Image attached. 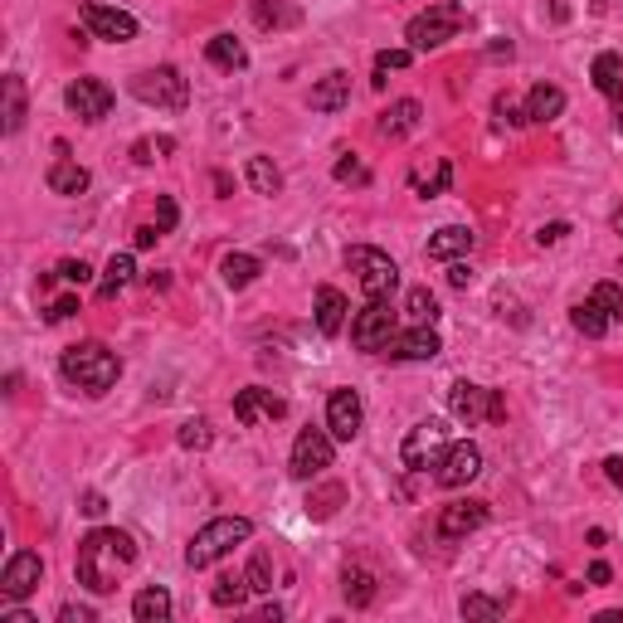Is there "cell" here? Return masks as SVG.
<instances>
[{"label":"cell","instance_id":"1","mask_svg":"<svg viewBox=\"0 0 623 623\" xmlns=\"http://www.w3.org/2000/svg\"><path fill=\"white\" fill-rule=\"evenodd\" d=\"M137 565V546L127 531H112V526H98L78 541V585L88 594H112L117 589V575H127Z\"/></svg>","mask_w":623,"mask_h":623},{"label":"cell","instance_id":"2","mask_svg":"<svg viewBox=\"0 0 623 623\" xmlns=\"http://www.w3.org/2000/svg\"><path fill=\"white\" fill-rule=\"evenodd\" d=\"M59 370H64V380L78 385V390L108 395L112 385H117V375H122V361L112 356L103 341H78V346H69V351L59 356Z\"/></svg>","mask_w":623,"mask_h":623},{"label":"cell","instance_id":"3","mask_svg":"<svg viewBox=\"0 0 623 623\" xmlns=\"http://www.w3.org/2000/svg\"><path fill=\"white\" fill-rule=\"evenodd\" d=\"M249 536H254V526H249L244 516H215V521L200 526L195 541L185 546V565H190V570H210V565H220L234 546H244Z\"/></svg>","mask_w":623,"mask_h":623},{"label":"cell","instance_id":"4","mask_svg":"<svg viewBox=\"0 0 623 623\" xmlns=\"http://www.w3.org/2000/svg\"><path fill=\"white\" fill-rule=\"evenodd\" d=\"M463 25H468V10H463L458 0H439V5H429L424 15H414V20H409L404 39H409V49H414V54H424V49H439V44H448V39L458 35Z\"/></svg>","mask_w":623,"mask_h":623},{"label":"cell","instance_id":"5","mask_svg":"<svg viewBox=\"0 0 623 623\" xmlns=\"http://www.w3.org/2000/svg\"><path fill=\"white\" fill-rule=\"evenodd\" d=\"M346 268L356 273V283H361V293H366V297H390V293H395V283H400L395 258L385 254V249H370V244L346 249Z\"/></svg>","mask_w":623,"mask_h":623},{"label":"cell","instance_id":"6","mask_svg":"<svg viewBox=\"0 0 623 623\" xmlns=\"http://www.w3.org/2000/svg\"><path fill=\"white\" fill-rule=\"evenodd\" d=\"M448 409H453V419L458 424H497V419H507V400L497 395V390H487V385H473V380H458L453 390H448Z\"/></svg>","mask_w":623,"mask_h":623},{"label":"cell","instance_id":"7","mask_svg":"<svg viewBox=\"0 0 623 623\" xmlns=\"http://www.w3.org/2000/svg\"><path fill=\"white\" fill-rule=\"evenodd\" d=\"M351 341H356L361 351H370V356H385V351H390V341H395V307H390V297H370L366 307L356 312Z\"/></svg>","mask_w":623,"mask_h":623},{"label":"cell","instance_id":"8","mask_svg":"<svg viewBox=\"0 0 623 623\" xmlns=\"http://www.w3.org/2000/svg\"><path fill=\"white\" fill-rule=\"evenodd\" d=\"M448 453V424L439 419H424V424H414L400 443V463L409 473H429V468H439V458Z\"/></svg>","mask_w":623,"mask_h":623},{"label":"cell","instance_id":"9","mask_svg":"<svg viewBox=\"0 0 623 623\" xmlns=\"http://www.w3.org/2000/svg\"><path fill=\"white\" fill-rule=\"evenodd\" d=\"M132 93H137L147 108H166V112H181L185 103H190V83H185L181 69H171V64L137 74L132 78Z\"/></svg>","mask_w":623,"mask_h":623},{"label":"cell","instance_id":"10","mask_svg":"<svg viewBox=\"0 0 623 623\" xmlns=\"http://www.w3.org/2000/svg\"><path fill=\"white\" fill-rule=\"evenodd\" d=\"M331 458H336L331 429H302L293 443V458H288V473H293L297 482H312V477H322L331 468Z\"/></svg>","mask_w":623,"mask_h":623},{"label":"cell","instance_id":"11","mask_svg":"<svg viewBox=\"0 0 623 623\" xmlns=\"http://www.w3.org/2000/svg\"><path fill=\"white\" fill-rule=\"evenodd\" d=\"M44 580V560H39L35 550H15L10 560H5V570H0V599H30Z\"/></svg>","mask_w":623,"mask_h":623},{"label":"cell","instance_id":"12","mask_svg":"<svg viewBox=\"0 0 623 623\" xmlns=\"http://www.w3.org/2000/svg\"><path fill=\"white\" fill-rule=\"evenodd\" d=\"M64 103H69V112L83 117V122H103L112 112V88L103 78H74V83L64 88Z\"/></svg>","mask_w":623,"mask_h":623},{"label":"cell","instance_id":"13","mask_svg":"<svg viewBox=\"0 0 623 623\" xmlns=\"http://www.w3.org/2000/svg\"><path fill=\"white\" fill-rule=\"evenodd\" d=\"M78 15H83V25H88V35L93 39H108V44H127V39H137V20H132L127 10H112V5L88 0Z\"/></svg>","mask_w":623,"mask_h":623},{"label":"cell","instance_id":"14","mask_svg":"<svg viewBox=\"0 0 623 623\" xmlns=\"http://www.w3.org/2000/svg\"><path fill=\"white\" fill-rule=\"evenodd\" d=\"M361 424H366V404L356 390H331L327 400V429L336 443H351L361 434Z\"/></svg>","mask_w":623,"mask_h":623},{"label":"cell","instance_id":"15","mask_svg":"<svg viewBox=\"0 0 623 623\" xmlns=\"http://www.w3.org/2000/svg\"><path fill=\"white\" fill-rule=\"evenodd\" d=\"M482 473V448L477 443H448V453L439 458V468H434V477H439V487H468L473 477Z\"/></svg>","mask_w":623,"mask_h":623},{"label":"cell","instance_id":"16","mask_svg":"<svg viewBox=\"0 0 623 623\" xmlns=\"http://www.w3.org/2000/svg\"><path fill=\"white\" fill-rule=\"evenodd\" d=\"M288 414V400L283 395H273V390H263V385H249V390H239L234 395V419L239 424H263V419H283Z\"/></svg>","mask_w":623,"mask_h":623},{"label":"cell","instance_id":"17","mask_svg":"<svg viewBox=\"0 0 623 623\" xmlns=\"http://www.w3.org/2000/svg\"><path fill=\"white\" fill-rule=\"evenodd\" d=\"M487 521V502H448L439 512V536L443 541H463Z\"/></svg>","mask_w":623,"mask_h":623},{"label":"cell","instance_id":"18","mask_svg":"<svg viewBox=\"0 0 623 623\" xmlns=\"http://www.w3.org/2000/svg\"><path fill=\"white\" fill-rule=\"evenodd\" d=\"M439 351H443L439 331H434V327H414V331H404V336H395L385 356H395V361H434Z\"/></svg>","mask_w":623,"mask_h":623},{"label":"cell","instance_id":"19","mask_svg":"<svg viewBox=\"0 0 623 623\" xmlns=\"http://www.w3.org/2000/svg\"><path fill=\"white\" fill-rule=\"evenodd\" d=\"M473 244H477V234L468 224H443L439 234L429 239V258H434V263H453V258L473 254Z\"/></svg>","mask_w":623,"mask_h":623},{"label":"cell","instance_id":"20","mask_svg":"<svg viewBox=\"0 0 623 623\" xmlns=\"http://www.w3.org/2000/svg\"><path fill=\"white\" fill-rule=\"evenodd\" d=\"M307 103H312V112H336L351 103V74H327L322 83H312V93H307Z\"/></svg>","mask_w":623,"mask_h":623},{"label":"cell","instance_id":"21","mask_svg":"<svg viewBox=\"0 0 623 623\" xmlns=\"http://www.w3.org/2000/svg\"><path fill=\"white\" fill-rule=\"evenodd\" d=\"M419 117H424V108H419L414 98H400V103H390V112L380 117V137L400 142V137H409V132L419 127Z\"/></svg>","mask_w":623,"mask_h":623},{"label":"cell","instance_id":"22","mask_svg":"<svg viewBox=\"0 0 623 623\" xmlns=\"http://www.w3.org/2000/svg\"><path fill=\"white\" fill-rule=\"evenodd\" d=\"M346 312H351L346 293H336V288H317V331H322V336H336V331L346 327Z\"/></svg>","mask_w":623,"mask_h":623},{"label":"cell","instance_id":"23","mask_svg":"<svg viewBox=\"0 0 623 623\" xmlns=\"http://www.w3.org/2000/svg\"><path fill=\"white\" fill-rule=\"evenodd\" d=\"M5 132L15 137L20 127H25V117H30V98H25V78L20 74H5Z\"/></svg>","mask_w":623,"mask_h":623},{"label":"cell","instance_id":"24","mask_svg":"<svg viewBox=\"0 0 623 623\" xmlns=\"http://www.w3.org/2000/svg\"><path fill=\"white\" fill-rule=\"evenodd\" d=\"M44 181H49V190H54V195H83L93 176H88V166H78V161H54Z\"/></svg>","mask_w":623,"mask_h":623},{"label":"cell","instance_id":"25","mask_svg":"<svg viewBox=\"0 0 623 623\" xmlns=\"http://www.w3.org/2000/svg\"><path fill=\"white\" fill-rule=\"evenodd\" d=\"M565 112V93L555 88V83H536L531 93H526V117L531 122H550V117H560Z\"/></svg>","mask_w":623,"mask_h":623},{"label":"cell","instance_id":"26","mask_svg":"<svg viewBox=\"0 0 623 623\" xmlns=\"http://www.w3.org/2000/svg\"><path fill=\"white\" fill-rule=\"evenodd\" d=\"M132 619L137 623H166L171 619V594L161 585H147L137 599H132Z\"/></svg>","mask_w":623,"mask_h":623},{"label":"cell","instance_id":"27","mask_svg":"<svg viewBox=\"0 0 623 623\" xmlns=\"http://www.w3.org/2000/svg\"><path fill=\"white\" fill-rule=\"evenodd\" d=\"M594 88L609 93V98H623V54L604 49V54L594 59Z\"/></svg>","mask_w":623,"mask_h":623},{"label":"cell","instance_id":"28","mask_svg":"<svg viewBox=\"0 0 623 623\" xmlns=\"http://www.w3.org/2000/svg\"><path fill=\"white\" fill-rule=\"evenodd\" d=\"M341 594H346V604H351V609H370V604H375V594H380V585H375V575H370V570H346V575H341Z\"/></svg>","mask_w":623,"mask_h":623},{"label":"cell","instance_id":"29","mask_svg":"<svg viewBox=\"0 0 623 623\" xmlns=\"http://www.w3.org/2000/svg\"><path fill=\"white\" fill-rule=\"evenodd\" d=\"M570 322H575L580 336H604V331L614 327V322H609V312H604L594 297H585V302H575V307H570Z\"/></svg>","mask_w":623,"mask_h":623},{"label":"cell","instance_id":"30","mask_svg":"<svg viewBox=\"0 0 623 623\" xmlns=\"http://www.w3.org/2000/svg\"><path fill=\"white\" fill-rule=\"evenodd\" d=\"M205 54H210V64H215V69H229V74L249 64V54H244V44H239V39H234V35H215V39H210V44H205Z\"/></svg>","mask_w":623,"mask_h":623},{"label":"cell","instance_id":"31","mask_svg":"<svg viewBox=\"0 0 623 623\" xmlns=\"http://www.w3.org/2000/svg\"><path fill=\"white\" fill-rule=\"evenodd\" d=\"M244 176H249V185H254V195H278V190H283V171H278L268 156H249Z\"/></svg>","mask_w":623,"mask_h":623},{"label":"cell","instance_id":"32","mask_svg":"<svg viewBox=\"0 0 623 623\" xmlns=\"http://www.w3.org/2000/svg\"><path fill=\"white\" fill-rule=\"evenodd\" d=\"M220 278H224V288H249L258 278V258L254 254H224Z\"/></svg>","mask_w":623,"mask_h":623},{"label":"cell","instance_id":"33","mask_svg":"<svg viewBox=\"0 0 623 623\" xmlns=\"http://www.w3.org/2000/svg\"><path fill=\"white\" fill-rule=\"evenodd\" d=\"M132 278H137V263H132V254H112L108 268H103V288H98V293L117 297L122 288H127V283H132Z\"/></svg>","mask_w":623,"mask_h":623},{"label":"cell","instance_id":"34","mask_svg":"<svg viewBox=\"0 0 623 623\" xmlns=\"http://www.w3.org/2000/svg\"><path fill=\"white\" fill-rule=\"evenodd\" d=\"M249 594H254V589H249V580H244L239 570H234V575H220V585L210 589V599H215L220 609H239Z\"/></svg>","mask_w":623,"mask_h":623},{"label":"cell","instance_id":"35","mask_svg":"<svg viewBox=\"0 0 623 623\" xmlns=\"http://www.w3.org/2000/svg\"><path fill=\"white\" fill-rule=\"evenodd\" d=\"M404 312H409V322H414V327H434L439 302H434L429 288H409V297H404Z\"/></svg>","mask_w":623,"mask_h":623},{"label":"cell","instance_id":"36","mask_svg":"<svg viewBox=\"0 0 623 623\" xmlns=\"http://www.w3.org/2000/svg\"><path fill=\"white\" fill-rule=\"evenodd\" d=\"M346 502V487L341 482H327V487H317L312 497H307V516H317V521H327L336 507Z\"/></svg>","mask_w":623,"mask_h":623},{"label":"cell","instance_id":"37","mask_svg":"<svg viewBox=\"0 0 623 623\" xmlns=\"http://www.w3.org/2000/svg\"><path fill=\"white\" fill-rule=\"evenodd\" d=\"M176 443L190 448V453H205L210 443H215V429H210V419H185L181 429H176Z\"/></svg>","mask_w":623,"mask_h":623},{"label":"cell","instance_id":"38","mask_svg":"<svg viewBox=\"0 0 623 623\" xmlns=\"http://www.w3.org/2000/svg\"><path fill=\"white\" fill-rule=\"evenodd\" d=\"M176 151V137H142L137 147H132V161L137 166H151V161H161V156H171Z\"/></svg>","mask_w":623,"mask_h":623},{"label":"cell","instance_id":"39","mask_svg":"<svg viewBox=\"0 0 623 623\" xmlns=\"http://www.w3.org/2000/svg\"><path fill=\"white\" fill-rule=\"evenodd\" d=\"M507 599H487V594H468L463 599V619H502Z\"/></svg>","mask_w":623,"mask_h":623},{"label":"cell","instance_id":"40","mask_svg":"<svg viewBox=\"0 0 623 623\" xmlns=\"http://www.w3.org/2000/svg\"><path fill=\"white\" fill-rule=\"evenodd\" d=\"M244 580H249V589H254V594H268V589H273V560H268L263 550H254V560H249Z\"/></svg>","mask_w":623,"mask_h":623},{"label":"cell","instance_id":"41","mask_svg":"<svg viewBox=\"0 0 623 623\" xmlns=\"http://www.w3.org/2000/svg\"><path fill=\"white\" fill-rule=\"evenodd\" d=\"M589 297H594V302L609 312V322H623V288H619V283H599V288H594Z\"/></svg>","mask_w":623,"mask_h":623},{"label":"cell","instance_id":"42","mask_svg":"<svg viewBox=\"0 0 623 623\" xmlns=\"http://www.w3.org/2000/svg\"><path fill=\"white\" fill-rule=\"evenodd\" d=\"M448 181H453V166H448V161H439V166H434V176H429V181H419V195H424V200H434V195H443V190H448Z\"/></svg>","mask_w":623,"mask_h":623},{"label":"cell","instance_id":"43","mask_svg":"<svg viewBox=\"0 0 623 623\" xmlns=\"http://www.w3.org/2000/svg\"><path fill=\"white\" fill-rule=\"evenodd\" d=\"M254 20H258V25H293V10H278V5L258 0V5H254Z\"/></svg>","mask_w":623,"mask_h":623},{"label":"cell","instance_id":"44","mask_svg":"<svg viewBox=\"0 0 623 623\" xmlns=\"http://www.w3.org/2000/svg\"><path fill=\"white\" fill-rule=\"evenodd\" d=\"M336 181H356V185H366V181H370V171L361 166V161H356V156H341V161H336Z\"/></svg>","mask_w":623,"mask_h":623},{"label":"cell","instance_id":"45","mask_svg":"<svg viewBox=\"0 0 623 623\" xmlns=\"http://www.w3.org/2000/svg\"><path fill=\"white\" fill-rule=\"evenodd\" d=\"M409 59H414V49H385V54H375V69L390 74V69H404Z\"/></svg>","mask_w":623,"mask_h":623},{"label":"cell","instance_id":"46","mask_svg":"<svg viewBox=\"0 0 623 623\" xmlns=\"http://www.w3.org/2000/svg\"><path fill=\"white\" fill-rule=\"evenodd\" d=\"M59 278H64V283H88L93 268H88L83 258H64V263H59Z\"/></svg>","mask_w":623,"mask_h":623},{"label":"cell","instance_id":"47","mask_svg":"<svg viewBox=\"0 0 623 623\" xmlns=\"http://www.w3.org/2000/svg\"><path fill=\"white\" fill-rule=\"evenodd\" d=\"M497 117H502L507 127H526V122H531V117H526V112L516 108L512 98H497Z\"/></svg>","mask_w":623,"mask_h":623},{"label":"cell","instance_id":"48","mask_svg":"<svg viewBox=\"0 0 623 623\" xmlns=\"http://www.w3.org/2000/svg\"><path fill=\"white\" fill-rule=\"evenodd\" d=\"M156 224H161V234H166V229H176V200H171V195H161V200H156Z\"/></svg>","mask_w":623,"mask_h":623},{"label":"cell","instance_id":"49","mask_svg":"<svg viewBox=\"0 0 623 623\" xmlns=\"http://www.w3.org/2000/svg\"><path fill=\"white\" fill-rule=\"evenodd\" d=\"M565 234H570V224H565V220H555V224H541V234H536V244L546 249V244H560Z\"/></svg>","mask_w":623,"mask_h":623},{"label":"cell","instance_id":"50","mask_svg":"<svg viewBox=\"0 0 623 623\" xmlns=\"http://www.w3.org/2000/svg\"><path fill=\"white\" fill-rule=\"evenodd\" d=\"M59 623H98V614L83 609V604H64V609H59Z\"/></svg>","mask_w":623,"mask_h":623},{"label":"cell","instance_id":"51","mask_svg":"<svg viewBox=\"0 0 623 623\" xmlns=\"http://www.w3.org/2000/svg\"><path fill=\"white\" fill-rule=\"evenodd\" d=\"M74 312H78V297H59V302L49 307V322H69Z\"/></svg>","mask_w":623,"mask_h":623},{"label":"cell","instance_id":"52","mask_svg":"<svg viewBox=\"0 0 623 623\" xmlns=\"http://www.w3.org/2000/svg\"><path fill=\"white\" fill-rule=\"evenodd\" d=\"M78 512H83V516H103V512H108V502H103V497H98V492H88V497H83V507H78Z\"/></svg>","mask_w":623,"mask_h":623},{"label":"cell","instance_id":"53","mask_svg":"<svg viewBox=\"0 0 623 623\" xmlns=\"http://www.w3.org/2000/svg\"><path fill=\"white\" fill-rule=\"evenodd\" d=\"M448 283H453V288H468V283H473L468 263H453V268H448Z\"/></svg>","mask_w":623,"mask_h":623},{"label":"cell","instance_id":"54","mask_svg":"<svg viewBox=\"0 0 623 623\" xmlns=\"http://www.w3.org/2000/svg\"><path fill=\"white\" fill-rule=\"evenodd\" d=\"M609 580H614V570H609L604 560H594V565H589V585H609Z\"/></svg>","mask_w":623,"mask_h":623},{"label":"cell","instance_id":"55","mask_svg":"<svg viewBox=\"0 0 623 623\" xmlns=\"http://www.w3.org/2000/svg\"><path fill=\"white\" fill-rule=\"evenodd\" d=\"M156 239H161V224H142V229H137V249H151Z\"/></svg>","mask_w":623,"mask_h":623},{"label":"cell","instance_id":"56","mask_svg":"<svg viewBox=\"0 0 623 623\" xmlns=\"http://www.w3.org/2000/svg\"><path fill=\"white\" fill-rule=\"evenodd\" d=\"M0 623H39L30 609H0Z\"/></svg>","mask_w":623,"mask_h":623},{"label":"cell","instance_id":"57","mask_svg":"<svg viewBox=\"0 0 623 623\" xmlns=\"http://www.w3.org/2000/svg\"><path fill=\"white\" fill-rule=\"evenodd\" d=\"M604 477H609V482H619V487H623V458H604Z\"/></svg>","mask_w":623,"mask_h":623},{"label":"cell","instance_id":"58","mask_svg":"<svg viewBox=\"0 0 623 623\" xmlns=\"http://www.w3.org/2000/svg\"><path fill=\"white\" fill-rule=\"evenodd\" d=\"M619 132H623V98H619Z\"/></svg>","mask_w":623,"mask_h":623}]
</instances>
